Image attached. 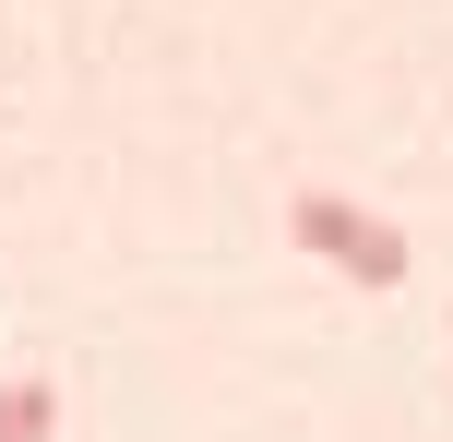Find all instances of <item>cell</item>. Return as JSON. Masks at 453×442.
Listing matches in <instances>:
<instances>
[{
    "mask_svg": "<svg viewBox=\"0 0 453 442\" xmlns=\"http://www.w3.org/2000/svg\"><path fill=\"white\" fill-rule=\"evenodd\" d=\"M48 430H60V383L12 371V383H0V442H48Z\"/></svg>",
    "mask_w": 453,
    "mask_h": 442,
    "instance_id": "7a4b0ae2",
    "label": "cell"
},
{
    "mask_svg": "<svg viewBox=\"0 0 453 442\" xmlns=\"http://www.w3.org/2000/svg\"><path fill=\"white\" fill-rule=\"evenodd\" d=\"M287 228H298V252H322L346 287H394V275H406V239H394V215L346 204V191H298Z\"/></svg>",
    "mask_w": 453,
    "mask_h": 442,
    "instance_id": "6da1fadb",
    "label": "cell"
}]
</instances>
